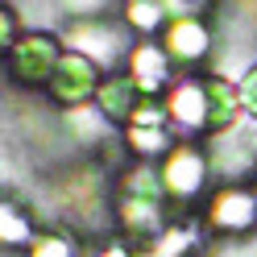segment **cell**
I'll list each match as a JSON object with an SVG mask.
<instances>
[{
    "mask_svg": "<svg viewBox=\"0 0 257 257\" xmlns=\"http://www.w3.org/2000/svg\"><path fill=\"white\" fill-rule=\"evenodd\" d=\"M158 179H162V191L170 207H191L203 191H207V179H212V158L207 150L191 146V141H179L158 166Z\"/></svg>",
    "mask_w": 257,
    "mask_h": 257,
    "instance_id": "cell-1",
    "label": "cell"
},
{
    "mask_svg": "<svg viewBox=\"0 0 257 257\" xmlns=\"http://www.w3.org/2000/svg\"><path fill=\"white\" fill-rule=\"evenodd\" d=\"M62 54H67V46H62L58 34H42V29H29V34L17 38V46L5 54V71L17 87H46L50 83L54 67L62 62Z\"/></svg>",
    "mask_w": 257,
    "mask_h": 257,
    "instance_id": "cell-2",
    "label": "cell"
},
{
    "mask_svg": "<svg viewBox=\"0 0 257 257\" xmlns=\"http://www.w3.org/2000/svg\"><path fill=\"white\" fill-rule=\"evenodd\" d=\"M62 46L75 54H83L91 58L100 71H112V67H120V62L128 58V50H133V29L128 25H108V21H75L67 25V34H62Z\"/></svg>",
    "mask_w": 257,
    "mask_h": 257,
    "instance_id": "cell-3",
    "label": "cell"
},
{
    "mask_svg": "<svg viewBox=\"0 0 257 257\" xmlns=\"http://www.w3.org/2000/svg\"><path fill=\"white\" fill-rule=\"evenodd\" d=\"M203 224L224 236H245L257 228V187H240V183H224L212 191V199L203 207Z\"/></svg>",
    "mask_w": 257,
    "mask_h": 257,
    "instance_id": "cell-4",
    "label": "cell"
},
{
    "mask_svg": "<svg viewBox=\"0 0 257 257\" xmlns=\"http://www.w3.org/2000/svg\"><path fill=\"white\" fill-rule=\"evenodd\" d=\"M100 67H95L91 58L67 50L62 54V62L54 67L50 83H46V91H50V100L62 104V108H83V104H95V91H100Z\"/></svg>",
    "mask_w": 257,
    "mask_h": 257,
    "instance_id": "cell-5",
    "label": "cell"
},
{
    "mask_svg": "<svg viewBox=\"0 0 257 257\" xmlns=\"http://www.w3.org/2000/svg\"><path fill=\"white\" fill-rule=\"evenodd\" d=\"M166 120L174 133H207V87H203V75H187L179 83H170L166 95Z\"/></svg>",
    "mask_w": 257,
    "mask_h": 257,
    "instance_id": "cell-6",
    "label": "cell"
},
{
    "mask_svg": "<svg viewBox=\"0 0 257 257\" xmlns=\"http://www.w3.org/2000/svg\"><path fill=\"white\" fill-rule=\"evenodd\" d=\"M212 46H216V34L199 13L195 17L166 21V29H162V50L170 54L174 67H195V62H203L212 54Z\"/></svg>",
    "mask_w": 257,
    "mask_h": 257,
    "instance_id": "cell-7",
    "label": "cell"
},
{
    "mask_svg": "<svg viewBox=\"0 0 257 257\" xmlns=\"http://www.w3.org/2000/svg\"><path fill=\"white\" fill-rule=\"evenodd\" d=\"M124 71L133 75V83L146 91V95H162V91L170 87V79H174V62H170V54L162 50V42L141 38L133 50H128Z\"/></svg>",
    "mask_w": 257,
    "mask_h": 257,
    "instance_id": "cell-8",
    "label": "cell"
},
{
    "mask_svg": "<svg viewBox=\"0 0 257 257\" xmlns=\"http://www.w3.org/2000/svg\"><path fill=\"white\" fill-rule=\"evenodd\" d=\"M203 87H207V137L236 133L240 116H245V108H240V87L228 75H203Z\"/></svg>",
    "mask_w": 257,
    "mask_h": 257,
    "instance_id": "cell-9",
    "label": "cell"
},
{
    "mask_svg": "<svg viewBox=\"0 0 257 257\" xmlns=\"http://www.w3.org/2000/svg\"><path fill=\"white\" fill-rule=\"evenodd\" d=\"M146 100H150V95L133 83V75H128V71L104 75L100 91H95V108H100L104 116H108V124H120V128L137 116V108L146 104Z\"/></svg>",
    "mask_w": 257,
    "mask_h": 257,
    "instance_id": "cell-10",
    "label": "cell"
},
{
    "mask_svg": "<svg viewBox=\"0 0 257 257\" xmlns=\"http://www.w3.org/2000/svg\"><path fill=\"white\" fill-rule=\"evenodd\" d=\"M199 245V224H166L158 236L141 240V245H128L133 249V257H191V249Z\"/></svg>",
    "mask_w": 257,
    "mask_h": 257,
    "instance_id": "cell-11",
    "label": "cell"
},
{
    "mask_svg": "<svg viewBox=\"0 0 257 257\" xmlns=\"http://www.w3.org/2000/svg\"><path fill=\"white\" fill-rule=\"evenodd\" d=\"M124 146L137 158H166L174 150V128L170 124H124Z\"/></svg>",
    "mask_w": 257,
    "mask_h": 257,
    "instance_id": "cell-12",
    "label": "cell"
},
{
    "mask_svg": "<svg viewBox=\"0 0 257 257\" xmlns=\"http://www.w3.org/2000/svg\"><path fill=\"white\" fill-rule=\"evenodd\" d=\"M34 236H38V228H34V220H29L17 203H9V199H0V245L5 249H29L34 245Z\"/></svg>",
    "mask_w": 257,
    "mask_h": 257,
    "instance_id": "cell-13",
    "label": "cell"
},
{
    "mask_svg": "<svg viewBox=\"0 0 257 257\" xmlns=\"http://www.w3.org/2000/svg\"><path fill=\"white\" fill-rule=\"evenodd\" d=\"M124 25L133 29V34H141V38L162 34V25H166L162 0H124Z\"/></svg>",
    "mask_w": 257,
    "mask_h": 257,
    "instance_id": "cell-14",
    "label": "cell"
},
{
    "mask_svg": "<svg viewBox=\"0 0 257 257\" xmlns=\"http://www.w3.org/2000/svg\"><path fill=\"white\" fill-rule=\"evenodd\" d=\"M29 257H79V240L71 232H58V228H42L29 245Z\"/></svg>",
    "mask_w": 257,
    "mask_h": 257,
    "instance_id": "cell-15",
    "label": "cell"
},
{
    "mask_svg": "<svg viewBox=\"0 0 257 257\" xmlns=\"http://www.w3.org/2000/svg\"><path fill=\"white\" fill-rule=\"evenodd\" d=\"M240 108H245V116H253L257 120V62H253V67L245 71V75H240Z\"/></svg>",
    "mask_w": 257,
    "mask_h": 257,
    "instance_id": "cell-16",
    "label": "cell"
},
{
    "mask_svg": "<svg viewBox=\"0 0 257 257\" xmlns=\"http://www.w3.org/2000/svg\"><path fill=\"white\" fill-rule=\"evenodd\" d=\"M17 38H21L17 17H13V9H9V5H0V54H9L13 46H17Z\"/></svg>",
    "mask_w": 257,
    "mask_h": 257,
    "instance_id": "cell-17",
    "label": "cell"
},
{
    "mask_svg": "<svg viewBox=\"0 0 257 257\" xmlns=\"http://www.w3.org/2000/svg\"><path fill=\"white\" fill-rule=\"evenodd\" d=\"M112 5V0H62V9L71 13L75 21H87V17H100V13Z\"/></svg>",
    "mask_w": 257,
    "mask_h": 257,
    "instance_id": "cell-18",
    "label": "cell"
},
{
    "mask_svg": "<svg viewBox=\"0 0 257 257\" xmlns=\"http://www.w3.org/2000/svg\"><path fill=\"white\" fill-rule=\"evenodd\" d=\"M191 5H195V9H203V5H207V0H191Z\"/></svg>",
    "mask_w": 257,
    "mask_h": 257,
    "instance_id": "cell-19",
    "label": "cell"
},
{
    "mask_svg": "<svg viewBox=\"0 0 257 257\" xmlns=\"http://www.w3.org/2000/svg\"><path fill=\"white\" fill-rule=\"evenodd\" d=\"M253 174H257V170H253Z\"/></svg>",
    "mask_w": 257,
    "mask_h": 257,
    "instance_id": "cell-20",
    "label": "cell"
}]
</instances>
